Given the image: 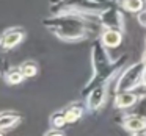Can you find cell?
<instances>
[{"label": "cell", "instance_id": "cell-1", "mask_svg": "<svg viewBox=\"0 0 146 136\" xmlns=\"http://www.w3.org/2000/svg\"><path fill=\"white\" fill-rule=\"evenodd\" d=\"M41 24L57 39L69 44L98 39L102 30L98 17L82 16V14H60V16L50 14L44 17Z\"/></svg>", "mask_w": 146, "mask_h": 136}, {"label": "cell", "instance_id": "cell-2", "mask_svg": "<svg viewBox=\"0 0 146 136\" xmlns=\"http://www.w3.org/2000/svg\"><path fill=\"white\" fill-rule=\"evenodd\" d=\"M110 49H107L101 42V39H93L91 44V75L86 80L82 88V99L91 91L94 86L107 81V80H116L119 72L127 66L129 55L121 53L119 57H111Z\"/></svg>", "mask_w": 146, "mask_h": 136}, {"label": "cell", "instance_id": "cell-3", "mask_svg": "<svg viewBox=\"0 0 146 136\" xmlns=\"http://www.w3.org/2000/svg\"><path fill=\"white\" fill-rule=\"evenodd\" d=\"M49 11L52 16L60 14H82V16L99 17L105 10V5L93 2V0H49Z\"/></svg>", "mask_w": 146, "mask_h": 136}, {"label": "cell", "instance_id": "cell-4", "mask_svg": "<svg viewBox=\"0 0 146 136\" xmlns=\"http://www.w3.org/2000/svg\"><path fill=\"white\" fill-rule=\"evenodd\" d=\"M145 70H146V64L143 63V60L132 63L130 66L127 64L119 72L116 81L113 83L115 94L116 92H123V91H137V89L143 88Z\"/></svg>", "mask_w": 146, "mask_h": 136}, {"label": "cell", "instance_id": "cell-5", "mask_svg": "<svg viewBox=\"0 0 146 136\" xmlns=\"http://www.w3.org/2000/svg\"><path fill=\"white\" fill-rule=\"evenodd\" d=\"M115 81H116V80H107V81L94 86V88L83 97V102H85V106H86V111H88V113H99V111L105 106L108 92H110V85Z\"/></svg>", "mask_w": 146, "mask_h": 136}, {"label": "cell", "instance_id": "cell-6", "mask_svg": "<svg viewBox=\"0 0 146 136\" xmlns=\"http://www.w3.org/2000/svg\"><path fill=\"white\" fill-rule=\"evenodd\" d=\"M98 20L102 28L119 30V32L126 33V16H124V10L119 5H110V7H107L99 14Z\"/></svg>", "mask_w": 146, "mask_h": 136}, {"label": "cell", "instance_id": "cell-7", "mask_svg": "<svg viewBox=\"0 0 146 136\" xmlns=\"http://www.w3.org/2000/svg\"><path fill=\"white\" fill-rule=\"evenodd\" d=\"M27 38V32L24 27H10L0 35V50L10 52L19 47Z\"/></svg>", "mask_w": 146, "mask_h": 136}, {"label": "cell", "instance_id": "cell-8", "mask_svg": "<svg viewBox=\"0 0 146 136\" xmlns=\"http://www.w3.org/2000/svg\"><path fill=\"white\" fill-rule=\"evenodd\" d=\"M115 122L119 127H123L127 133H137L141 131V130H146V119L135 113H123L115 119Z\"/></svg>", "mask_w": 146, "mask_h": 136}, {"label": "cell", "instance_id": "cell-9", "mask_svg": "<svg viewBox=\"0 0 146 136\" xmlns=\"http://www.w3.org/2000/svg\"><path fill=\"white\" fill-rule=\"evenodd\" d=\"M141 92L138 91H123V92H116L113 97V108L115 110H132L140 100Z\"/></svg>", "mask_w": 146, "mask_h": 136}, {"label": "cell", "instance_id": "cell-10", "mask_svg": "<svg viewBox=\"0 0 146 136\" xmlns=\"http://www.w3.org/2000/svg\"><path fill=\"white\" fill-rule=\"evenodd\" d=\"M24 122V116L17 111L13 110H5L0 111V130L2 131H8L16 127H19Z\"/></svg>", "mask_w": 146, "mask_h": 136}, {"label": "cell", "instance_id": "cell-11", "mask_svg": "<svg viewBox=\"0 0 146 136\" xmlns=\"http://www.w3.org/2000/svg\"><path fill=\"white\" fill-rule=\"evenodd\" d=\"M126 33L119 32V30H111V28H102L99 39L107 49H116L123 44V39Z\"/></svg>", "mask_w": 146, "mask_h": 136}, {"label": "cell", "instance_id": "cell-12", "mask_svg": "<svg viewBox=\"0 0 146 136\" xmlns=\"http://www.w3.org/2000/svg\"><path fill=\"white\" fill-rule=\"evenodd\" d=\"M63 110H64V116H66L68 124L79 122L83 117V114L86 113L85 102H72V103H69L68 106H64Z\"/></svg>", "mask_w": 146, "mask_h": 136}, {"label": "cell", "instance_id": "cell-13", "mask_svg": "<svg viewBox=\"0 0 146 136\" xmlns=\"http://www.w3.org/2000/svg\"><path fill=\"white\" fill-rule=\"evenodd\" d=\"M2 77H3V81L7 83V85H10V86H17L25 80V77H24V74L21 72L19 66H10L7 70H5V74Z\"/></svg>", "mask_w": 146, "mask_h": 136}, {"label": "cell", "instance_id": "cell-14", "mask_svg": "<svg viewBox=\"0 0 146 136\" xmlns=\"http://www.w3.org/2000/svg\"><path fill=\"white\" fill-rule=\"evenodd\" d=\"M119 7L123 8L124 11L137 16V14L141 13L143 10H146V0H121Z\"/></svg>", "mask_w": 146, "mask_h": 136}, {"label": "cell", "instance_id": "cell-15", "mask_svg": "<svg viewBox=\"0 0 146 136\" xmlns=\"http://www.w3.org/2000/svg\"><path fill=\"white\" fill-rule=\"evenodd\" d=\"M19 67H21V72H22L24 77H25V80L35 78V77H38V74H39V64L36 63L35 60H25L24 63L19 64Z\"/></svg>", "mask_w": 146, "mask_h": 136}, {"label": "cell", "instance_id": "cell-16", "mask_svg": "<svg viewBox=\"0 0 146 136\" xmlns=\"http://www.w3.org/2000/svg\"><path fill=\"white\" fill-rule=\"evenodd\" d=\"M49 125L54 130H63L64 127L68 125V120H66V116H64L63 108L58 110V111H54V113L50 114V117H49Z\"/></svg>", "mask_w": 146, "mask_h": 136}, {"label": "cell", "instance_id": "cell-17", "mask_svg": "<svg viewBox=\"0 0 146 136\" xmlns=\"http://www.w3.org/2000/svg\"><path fill=\"white\" fill-rule=\"evenodd\" d=\"M132 110H133V113H135V114H138V116H141V117H145V119H146V92H141L138 103H137Z\"/></svg>", "mask_w": 146, "mask_h": 136}, {"label": "cell", "instance_id": "cell-18", "mask_svg": "<svg viewBox=\"0 0 146 136\" xmlns=\"http://www.w3.org/2000/svg\"><path fill=\"white\" fill-rule=\"evenodd\" d=\"M137 20H138V24L143 28H146V10H143L141 13L137 14Z\"/></svg>", "mask_w": 146, "mask_h": 136}, {"label": "cell", "instance_id": "cell-19", "mask_svg": "<svg viewBox=\"0 0 146 136\" xmlns=\"http://www.w3.org/2000/svg\"><path fill=\"white\" fill-rule=\"evenodd\" d=\"M93 2H98V3H102L105 7H110V5H119L121 0H93Z\"/></svg>", "mask_w": 146, "mask_h": 136}, {"label": "cell", "instance_id": "cell-20", "mask_svg": "<svg viewBox=\"0 0 146 136\" xmlns=\"http://www.w3.org/2000/svg\"><path fill=\"white\" fill-rule=\"evenodd\" d=\"M44 136H66L61 130H54V128H50L49 131H46V135Z\"/></svg>", "mask_w": 146, "mask_h": 136}, {"label": "cell", "instance_id": "cell-21", "mask_svg": "<svg viewBox=\"0 0 146 136\" xmlns=\"http://www.w3.org/2000/svg\"><path fill=\"white\" fill-rule=\"evenodd\" d=\"M8 69V66H7V63H5L3 60H0V75H3L5 74V70Z\"/></svg>", "mask_w": 146, "mask_h": 136}, {"label": "cell", "instance_id": "cell-22", "mask_svg": "<svg viewBox=\"0 0 146 136\" xmlns=\"http://www.w3.org/2000/svg\"><path fill=\"white\" fill-rule=\"evenodd\" d=\"M130 136H146V130H141V131H137V133H132Z\"/></svg>", "mask_w": 146, "mask_h": 136}, {"label": "cell", "instance_id": "cell-23", "mask_svg": "<svg viewBox=\"0 0 146 136\" xmlns=\"http://www.w3.org/2000/svg\"><path fill=\"white\" fill-rule=\"evenodd\" d=\"M146 91V70H145V77H143V92Z\"/></svg>", "mask_w": 146, "mask_h": 136}, {"label": "cell", "instance_id": "cell-24", "mask_svg": "<svg viewBox=\"0 0 146 136\" xmlns=\"http://www.w3.org/2000/svg\"><path fill=\"white\" fill-rule=\"evenodd\" d=\"M141 60H143V63L146 64V49H145V53H143V58H141Z\"/></svg>", "mask_w": 146, "mask_h": 136}, {"label": "cell", "instance_id": "cell-25", "mask_svg": "<svg viewBox=\"0 0 146 136\" xmlns=\"http://www.w3.org/2000/svg\"><path fill=\"white\" fill-rule=\"evenodd\" d=\"M0 136H5V131H2V130H0Z\"/></svg>", "mask_w": 146, "mask_h": 136}, {"label": "cell", "instance_id": "cell-26", "mask_svg": "<svg viewBox=\"0 0 146 136\" xmlns=\"http://www.w3.org/2000/svg\"><path fill=\"white\" fill-rule=\"evenodd\" d=\"M145 47H146V41H145Z\"/></svg>", "mask_w": 146, "mask_h": 136}]
</instances>
